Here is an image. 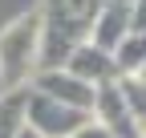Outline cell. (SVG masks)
Returning <instances> with one entry per match:
<instances>
[{
  "mask_svg": "<svg viewBox=\"0 0 146 138\" xmlns=\"http://www.w3.org/2000/svg\"><path fill=\"white\" fill-rule=\"evenodd\" d=\"M102 8H106V0H41V21H45L41 69L65 65L73 49L94 37Z\"/></svg>",
  "mask_w": 146,
  "mask_h": 138,
  "instance_id": "6da1fadb",
  "label": "cell"
},
{
  "mask_svg": "<svg viewBox=\"0 0 146 138\" xmlns=\"http://www.w3.org/2000/svg\"><path fill=\"white\" fill-rule=\"evenodd\" d=\"M41 49H45L41 8L8 21L0 29V85L4 90H29V81L41 73Z\"/></svg>",
  "mask_w": 146,
  "mask_h": 138,
  "instance_id": "7a4b0ae2",
  "label": "cell"
},
{
  "mask_svg": "<svg viewBox=\"0 0 146 138\" xmlns=\"http://www.w3.org/2000/svg\"><path fill=\"white\" fill-rule=\"evenodd\" d=\"M25 118H29V130H36L41 138H73L94 114L73 110V106H65V102H53V98H45V94L29 90V110H25Z\"/></svg>",
  "mask_w": 146,
  "mask_h": 138,
  "instance_id": "3957f363",
  "label": "cell"
},
{
  "mask_svg": "<svg viewBox=\"0 0 146 138\" xmlns=\"http://www.w3.org/2000/svg\"><path fill=\"white\" fill-rule=\"evenodd\" d=\"M29 90L45 94V98H53V102H65V106H73V110H85V114H94V98H98L94 85L77 81L65 65H57V69H41V73L33 77Z\"/></svg>",
  "mask_w": 146,
  "mask_h": 138,
  "instance_id": "277c9868",
  "label": "cell"
},
{
  "mask_svg": "<svg viewBox=\"0 0 146 138\" xmlns=\"http://www.w3.org/2000/svg\"><path fill=\"white\" fill-rule=\"evenodd\" d=\"M65 69H69L77 81L94 85V90L122 81V69H118L114 53H110V49H102V45H94V41H85V45H77V49H73V53H69V61H65Z\"/></svg>",
  "mask_w": 146,
  "mask_h": 138,
  "instance_id": "5b68a950",
  "label": "cell"
},
{
  "mask_svg": "<svg viewBox=\"0 0 146 138\" xmlns=\"http://www.w3.org/2000/svg\"><path fill=\"white\" fill-rule=\"evenodd\" d=\"M94 122H102L114 138H142V130L134 122L130 106H126V94H122L118 81L98 90V98H94Z\"/></svg>",
  "mask_w": 146,
  "mask_h": 138,
  "instance_id": "8992f818",
  "label": "cell"
},
{
  "mask_svg": "<svg viewBox=\"0 0 146 138\" xmlns=\"http://www.w3.org/2000/svg\"><path fill=\"white\" fill-rule=\"evenodd\" d=\"M130 29H134V0H106V8H102L89 41L114 53V49L130 37Z\"/></svg>",
  "mask_w": 146,
  "mask_h": 138,
  "instance_id": "52a82bcc",
  "label": "cell"
},
{
  "mask_svg": "<svg viewBox=\"0 0 146 138\" xmlns=\"http://www.w3.org/2000/svg\"><path fill=\"white\" fill-rule=\"evenodd\" d=\"M29 90H4L0 94V138H21L29 126Z\"/></svg>",
  "mask_w": 146,
  "mask_h": 138,
  "instance_id": "ba28073f",
  "label": "cell"
},
{
  "mask_svg": "<svg viewBox=\"0 0 146 138\" xmlns=\"http://www.w3.org/2000/svg\"><path fill=\"white\" fill-rule=\"evenodd\" d=\"M114 61L122 69V77H138L146 69V33H130V37L114 49Z\"/></svg>",
  "mask_w": 146,
  "mask_h": 138,
  "instance_id": "9c48e42d",
  "label": "cell"
},
{
  "mask_svg": "<svg viewBox=\"0 0 146 138\" xmlns=\"http://www.w3.org/2000/svg\"><path fill=\"white\" fill-rule=\"evenodd\" d=\"M118 85H122V94H126V106H130L142 138H146V81H142V77H122Z\"/></svg>",
  "mask_w": 146,
  "mask_h": 138,
  "instance_id": "30bf717a",
  "label": "cell"
},
{
  "mask_svg": "<svg viewBox=\"0 0 146 138\" xmlns=\"http://www.w3.org/2000/svg\"><path fill=\"white\" fill-rule=\"evenodd\" d=\"M73 138H114V134H110V130H106L102 122H94V118H89V122H85V126H81L77 134H73Z\"/></svg>",
  "mask_w": 146,
  "mask_h": 138,
  "instance_id": "8fae6325",
  "label": "cell"
},
{
  "mask_svg": "<svg viewBox=\"0 0 146 138\" xmlns=\"http://www.w3.org/2000/svg\"><path fill=\"white\" fill-rule=\"evenodd\" d=\"M130 33H146V0H134V29Z\"/></svg>",
  "mask_w": 146,
  "mask_h": 138,
  "instance_id": "7c38bea8",
  "label": "cell"
},
{
  "mask_svg": "<svg viewBox=\"0 0 146 138\" xmlns=\"http://www.w3.org/2000/svg\"><path fill=\"white\" fill-rule=\"evenodd\" d=\"M21 138H41V134H36V130H29V126H25V134H21Z\"/></svg>",
  "mask_w": 146,
  "mask_h": 138,
  "instance_id": "4fadbf2b",
  "label": "cell"
},
{
  "mask_svg": "<svg viewBox=\"0 0 146 138\" xmlns=\"http://www.w3.org/2000/svg\"><path fill=\"white\" fill-rule=\"evenodd\" d=\"M138 77H142V81H146V69H142V73H138Z\"/></svg>",
  "mask_w": 146,
  "mask_h": 138,
  "instance_id": "5bb4252c",
  "label": "cell"
}]
</instances>
